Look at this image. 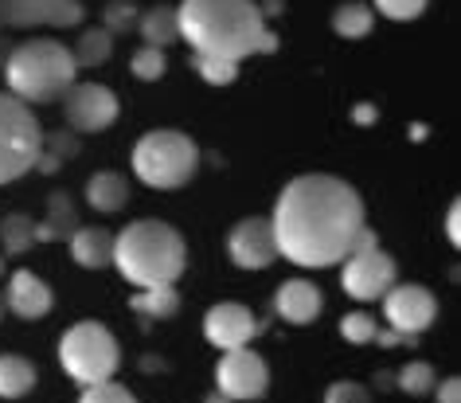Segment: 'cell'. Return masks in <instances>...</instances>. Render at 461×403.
<instances>
[{
    "mask_svg": "<svg viewBox=\"0 0 461 403\" xmlns=\"http://www.w3.org/2000/svg\"><path fill=\"white\" fill-rule=\"evenodd\" d=\"M227 255L239 270H267L274 267L282 255H278V239H274V227L270 220L262 215H247L230 227L227 235Z\"/></svg>",
    "mask_w": 461,
    "mask_h": 403,
    "instance_id": "7c38bea8",
    "label": "cell"
},
{
    "mask_svg": "<svg viewBox=\"0 0 461 403\" xmlns=\"http://www.w3.org/2000/svg\"><path fill=\"white\" fill-rule=\"evenodd\" d=\"M384 317H387L391 329L402 333V337H419V333H426L434 325L438 298L419 282L391 286V290L384 294Z\"/></svg>",
    "mask_w": 461,
    "mask_h": 403,
    "instance_id": "8fae6325",
    "label": "cell"
},
{
    "mask_svg": "<svg viewBox=\"0 0 461 403\" xmlns=\"http://www.w3.org/2000/svg\"><path fill=\"white\" fill-rule=\"evenodd\" d=\"M446 235H449V243H461V208H457V200L449 204V212H446Z\"/></svg>",
    "mask_w": 461,
    "mask_h": 403,
    "instance_id": "d590c367",
    "label": "cell"
},
{
    "mask_svg": "<svg viewBox=\"0 0 461 403\" xmlns=\"http://www.w3.org/2000/svg\"><path fill=\"white\" fill-rule=\"evenodd\" d=\"M78 403H137V399H133V391H130V388L113 384V380H102V384L83 388Z\"/></svg>",
    "mask_w": 461,
    "mask_h": 403,
    "instance_id": "1f68e13d",
    "label": "cell"
},
{
    "mask_svg": "<svg viewBox=\"0 0 461 403\" xmlns=\"http://www.w3.org/2000/svg\"><path fill=\"white\" fill-rule=\"evenodd\" d=\"M36 388V368H32L24 356H0V396L5 399H20Z\"/></svg>",
    "mask_w": 461,
    "mask_h": 403,
    "instance_id": "7402d4cb",
    "label": "cell"
},
{
    "mask_svg": "<svg viewBox=\"0 0 461 403\" xmlns=\"http://www.w3.org/2000/svg\"><path fill=\"white\" fill-rule=\"evenodd\" d=\"M270 227L278 239V255L297 267H337L360 247V235L367 232L364 200L348 180L305 172L282 188Z\"/></svg>",
    "mask_w": 461,
    "mask_h": 403,
    "instance_id": "6da1fadb",
    "label": "cell"
},
{
    "mask_svg": "<svg viewBox=\"0 0 461 403\" xmlns=\"http://www.w3.org/2000/svg\"><path fill=\"white\" fill-rule=\"evenodd\" d=\"M78 67L71 48H63L59 40H28L8 55L5 63V83L8 95L20 102H55L67 95V87L75 83Z\"/></svg>",
    "mask_w": 461,
    "mask_h": 403,
    "instance_id": "277c9868",
    "label": "cell"
},
{
    "mask_svg": "<svg viewBox=\"0 0 461 403\" xmlns=\"http://www.w3.org/2000/svg\"><path fill=\"white\" fill-rule=\"evenodd\" d=\"M321 306H325V298L313 282L305 279H294V282H282L278 294H274V309H278L282 321H290V325H309V321H317Z\"/></svg>",
    "mask_w": 461,
    "mask_h": 403,
    "instance_id": "2e32d148",
    "label": "cell"
},
{
    "mask_svg": "<svg viewBox=\"0 0 461 403\" xmlns=\"http://www.w3.org/2000/svg\"><path fill=\"white\" fill-rule=\"evenodd\" d=\"M67 125L75 133H102L118 122V95L98 83H71L63 95Z\"/></svg>",
    "mask_w": 461,
    "mask_h": 403,
    "instance_id": "30bf717a",
    "label": "cell"
},
{
    "mask_svg": "<svg viewBox=\"0 0 461 403\" xmlns=\"http://www.w3.org/2000/svg\"><path fill=\"white\" fill-rule=\"evenodd\" d=\"M0 274H5V255H0Z\"/></svg>",
    "mask_w": 461,
    "mask_h": 403,
    "instance_id": "b9f144b4",
    "label": "cell"
},
{
    "mask_svg": "<svg viewBox=\"0 0 461 403\" xmlns=\"http://www.w3.org/2000/svg\"><path fill=\"white\" fill-rule=\"evenodd\" d=\"M372 24H375L372 5H360V0H344V5H337V13H332V32L344 40H364L372 32Z\"/></svg>",
    "mask_w": 461,
    "mask_h": 403,
    "instance_id": "44dd1931",
    "label": "cell"
},
{
    "mask_svg": "<svg viewBox=\"0 0 461 403\" xmlns=\"http://www.w3.org/2000/svg\"><path fill=\"white\" fill-rule=\"evenodd\" d=\"M71 255L78 267L86 270H102L113 262V235L106 227H78L71 235Z\"/></svg>",
    "mask_w": 461,
    "mask_h": 403,
    "instance_id": "ac0fdd59",
    "label": "cell"
},
{
    "mask_svg": "<svg viewBox=\"0 0 461 403\" xmlns=\"http://www.w3.org/2000/svg\"><path fill=\"white\" fill-rule=\"evenodd\" d=\"M325 403H372V391L364 384H352V380H340L325 391Z\"/></svg>",
    "mask_w": 461,
    "mask_h": 403,
    "instance_id": "836d02e7",
    "label": "cell"
},
{
    "mask_svg": "<svg viewBox=\"0 0 461 403\" xmlns=\"http://www.w3.org/2000/svg\"><path fill=\"white\" fill-rule=\"evenodd\" d=\"M192 67L200 71L207 87H227L239 78V63L235 60H219V55H192Z\"/></svg>",
    "mask_w": 461,
    "mask_h": 403,
    "instance_id": "484cf974",
    "label": "cell"
},
{
    "mask_svg": "<svg viewBox=\"0 0 461 403\" xmlns=\"http://www.w3.org/2000/svg\"><path fill=\"white\" fill-rule=\"evenodd\" d=\"M0 239H5V259L24 255V251L36 243V220L24 212H8L5 220H0Z\"/></svg>",
    "mask_w": 461,
    "mask_h": 403,
    "instance_id": "cb8c5ba5",
    "label": "cell"
},
{
    "mask_svg": "<svg viewBox=\"0 0 461 403\" xmlns=\"http://www.w3.org/2000/svg\"><path fill=\"white\" fill-rule=\"evenodd\" d=\"M270 388V368L258 353H250L247 344L243 349H227L215 364V391L235 403V399H258L267 396Z\"/></svg>",
    "mask_w": 461,
    "mask_h": 403,
    "instance_id": "9c48e42d",
    "label": "cell"
},
{
    "mask_svg": "<svg viewBox=\"0 0 461 403\" xmlns=\"http://www.w3.org/2000/svg\"><path fill=\"white\" fill-rule=\"evenodd\" d=\"M78 227H83V220H78L75 200L67 192H51L48 196V215L36 224V243H67Z\"/></svg>",
    "mask_w": 461,
    "mask_h": 403,
    "instance_id": "e0dca14e",
    "label": "cell"
},
{
    "mask_svg": "<svg viewBox=\"0 0 461 403\" xmlns=\"http://www.w3.org/2000/svg\"><path fill=\"white\" fill-rule=\"evenodd\" d=\"M137 24V5L133 0H110L106 13H102V28L110 32V36H118V32H130Z\"/></svg>",
    "mask_w": 461,
    "mask_h": 403,
    "instance_id": "f546056e",
    "label": "cell"
},
{
    "mask_svg": "<svg viewBox=\"0 0 461 403\" xmlns=\"http://www.w3.org/2000/svg\"><path fill=\"white\" fill-rule=\"evenodd\" d=\"M130 306H133L141 317H176L180 294H176V286H153V290L133 294Z\"/></svg>",
    "mask_w": 461,
    "mask_h": 403,
    "instance_id": "d4e9b609",
    "label": "cell"
},
{
    "mask_svg": "<svg viewBox=\"0 0 461 403\" xmlns=\"http://www.w3.org/2000/svg\"><path fill=\"white\" fill-rule=\"evenodd\" d=\"M395 279H399L395 259H391L379 243L352 251V255L344 259V270H340L344 294H352L356 302H375V298H384L391 286H395Z\"/></svg>",
    "mask_w": 461,
    "mask_h": 403,
    "instance_id": "ba28073f",
    "label": "cell"
},
{
    "mask_svg": "<svg viewBox=\"0 0 461 403\" xmlns=\"http://www.w3.org/2000/svg\"><path fill=\"white\" fill-rule=\"evenodd\" d=\"M0 317H5V298H0Z\"/></svg>",
    "mask_w": 461,
    "mask_h": 403,
    "instance_id": "60d3db41",
    "label": "cell"
},
{
    "mask_svg": "<svg viewBox=\"0 0 461 403\" xmlns=\"http://www.w3.org/2000/svg\"><path fill=\"white\" fill-rule=\"evenodd\" d=\"M375 384H379V388H391V384H395V376H391V372H379Z\"/></svg>",
    "mask_w": 461,
    "mask_h": 403,
    "instance_id": "f35d334b",
    "label": "cell"
},
{
    "mask_svg": "<svg viewBox=\"0 0 461 403\" xmlns=\"http://www.w3.org/2000/svg\"><path fill=\"white\" fill-rule=\"evenodd\" d=\"M434 384H438V372L426 361H411L395 376V388H402L407 396H426V391H434Z\"/></svg>",
    "mask_w": 461,
    "mask_h": 403,
    "instance_id": "4316f807",
    "label": "cell"
},
{
    "mask_svg": "<svg viewBox=\"0 0 461 403\" xmlns=\"http://www.w3.org/2000/svg\"><path fill=\"white\" fill-rule=\"evenodd\" d=\"M274 13H282V0H267V8H262V16H274Z\"/></svg>",
    "mask_w": 461,
    "mask_h": 403,
    "instance_id": "74e56055",
    "label": "cell"
},
{
    "mask_svg": "<svg viewBox=\"0 0 461 403\" xmlns=\"http://www.w3.org/2000/svg\"><path fill=\"white\" fill-rule=\"evenodd\" d=\"M83 16V0H0V24L13 28H78Z\"/></svg>",
    "mask_w": 461,
    "mask_h": 403,
    "instance_id": "4fadbf2b",
    "label": "cell"
},
{
    "mask_svg": "<svg viewBox=\"0 0 461 403\" xmlns=\"http://www.w3.org/2000/svg\"><path fill=\"white\" fill-rule=\"evenodd\" d=\"M255 333H258L255 314L239 302H219L207 309V317H203V337L212 341L215 349H243Z\"/></svg>",
    "mask_w": 461,
    "mask_h": 403,
    "instance_id": "5bb4252c",
    "label": "cell"
},
{
    "mask_svg": "<svg viewBox=\"0 0 461 403\" xmlns=\"http://www.w3.org/2000/svg\"><path fill=\"white\" fill-rule=\"evenodd\" d=\"M438 391V403H461V380L457 376H446L442 384H434Z\"/></svg>",
    "mask_w": 461,
    "mask_h": 403,
    "instance_id": "e575fe53",
    "label": "cell"
},
{
    "mask_svg": "<svg viewBox=\"0 0 461 403\" xmlns=\"http://www.w3.org/2000/svg\"><path fill=\"white\" fill-rule=\"evenodd\" d=\"M71 55H75V67L78 71H86V67H102L113 55V36L106 28H86L83 36L75 40V48H71Z\"/></svg>",
    "mask_w": 461,
    "mask_h": 403,
    "instance_id": "603a6c76",
    "label": "cell"
},
{
    "mask_svg": "<svg viewBox=\"0 0 461 403\" xmlns=\"http://www.w3.org/2000/svg\"><path fill=\"white\" fill-rule=\"evenodd\" d=\"M130 71L141 78V83H157L160 75L168 71V60H165V48H145L141 51H133V60H130Z\"/></svg>",
    "mask_w": 461,
    "mask_h": 403,
    "instance_id": "83f0119b",
    "label": "cell"
},
{
    "mask_svg": "<svg viewBox=\"0 0 461 403\" xmlns=\"http://www.w3.org/2000/svg\"><path fill=\"white\" fill-rule=\"evenodd\" d=\"M375 333H379L375 317H372V314H364V309H356V314L340 317V337H344V341H352V344H367V341H375Z\"/></svg>",
    "mask_w": 461,
    "mask_h": 403,
    "instance_id": "f1b7e54d",
    "label": "cell"
},
{
    "mask_svg": "<svg viewBox=\"0 0 461 403\" xmlns=\"http://www.w3.org/2000/svg\"><path fill=\"white\" fill-rule=\"evenodd\" d=\"M180 40L192 43V55L247 60V55L278 51V36L255 0H180L176 8Z\"/></svg>",
    "mask_w": 461,
    "mask_h": 403,
    "instance_id": "7a4b0ae2",
    "label": "cell"
},
{
    "mask_svg": "<svg viewBox=\"0 0 461 403\" xmlns=\"http://www.w3.org/2000/svg\"><path fill=\"white\" fill-rule=\"evenodd\" d=\"M43 149V130L28 102L0 90V184L20 180L36 169V157Z\"/></svg>",
    "mask_w": 461,
    "mask_h": 403,
    "instance_id": "52a82bcc",
    "label": "cell"
},
{
    "mask_svg": "<svg viewBox=\"0 0 461 403\" xmlns=\"http://www.w3.org/2000/svg\"><path fill=\"white\" fill-rule=\"evenodd\" d=\"M356 122H375V110L372 106H360V110H356Z\"/></svg>",
    "mask_w": 461,
    "mask_h": 403,
    "instance_id": "8d00e7d4",
    "label": "cell"
},
{
    "mask_svg": "<svg viewBox=\"0 0 461 403\" xmlns=\"http://www.w3.org/2000/svg\"><path fill=\"white\" fill-rule=\"evenodd\" d=\"M51 286L40 279L36 270H16L13 279H8V294H5V306L13 309L16 317H24V321H40V317H48V309H51Z\"/></svg>",
    "mask_w": 461,
    "mask_h": 403,
    "instance_id": "9a60e30c",
    "label": "cell"
},
{
    "mask_svg": "<svg viewBox=\"0 0 461 403\" xmlns=\"http://www.w3.org/2000/svg\"><path fill=\"white\" fill-rule=\"evenodd\" d=\"M137 28H141V40L149 48H168V43L180 40V20H176V8H149L145 16H137Z\"/></svg>",
    "mask_w": 461,
    "mask_h": 403,
    "instance_id": "ffe728a7",
    "label": "cell"
},
{
    "mask_svg": "<svg viewBox=\"0 0 461 403\" xmlns=\"http://www.w3.org/2000/svg\"><path fill=\"white\" fill-rule=\"evenodd\" d=\"M125 200H130V184H125L122 172H95L86 180V204L95 212H122Z\"/></svg>",
    "mask_w": 461,
    "mask_h": 403,
    "instance_id": "d6986e66",
    "label": "cell"
},
{
    "mask_svg": "<svg viewBox=\"0 0 461 403\" xmlns=\"http://www.w3.org/2000/svg\"><path fill=\"white\" fill-rule=\"evenodd\" d=\"M372 5L387 20H414V16L426 13V5H430V0H372Z\"/></svg>",
    "mask_w": 461,
    "mask_h": 403,
    "instance_id": "d6a6232c",
    "label": "cell"
},
{
    "mask_svg": "<svg viewBox=\"0 0 461 403\" xmlns=\"http://www.w3.org/2000/svg\"><path fill=\"white\" fill-rule=\"evenodd\" d=\"M207 403H230V399L223 396V391H215V396H207Z\"/></svg>",
    "mask_w": 461,
    "mask_h": 403,
    "instance_id": "ab89813d",
    "label": "cell"
},
{
    "mask_svg": "<svg viewBox=\"0 0 461 403\" xmlns=\"http://www.w3.org/2000/svg\"><path fill=\"white\" fill-rule=\"evenodd\" d=\"M40 153H48L55 165H63L67 157L78 153V133L75 130H55V133H43V149Z\"/></svg>",
    "mask_w": 461,
    "mask_h": 403,
    "instance_id": "4dcf8cb0",
    "label": "cell"
},
{
    "mask_svg": "<svg viewBox=\"0 0 461 403\" xmlns=\"http://www.w3.org/2000/svg\"><path fill=\"white\" fill-rule=\"evenodd\" d=\"M200 169V145L180 130H153L133 149V172L149 188H180Z\"/></svg>",
    "mask_w": 461,
    "mask_h": 403,
    "instance_id": "5b68a950",
    "label": "cell"
},
{
    "mask_svg": "<svg viewBox=\"0 0 461 403\" xmlns=\"http://www.w3.org/2000/svg\"><path fill=\"white\" fill-rule=\"evenodd\" d=\"M59 361L75 384L90 388V384H102V380H110L118 372L122 353H118V341H113V333L106 325H98V321H78V325H71L63 333Z\"/></svg>",
    "mask_w": 461,
    "mask_h": 403,
    "instance_id": "8992f818",
    "label": "cell"
},
{
    "mask_svg": "<svg viewBox=\"0 0 461 403\" xmlns=\"http://www.w3.org/2000/svg\"><path fill=\"white\" fill-rule=\"evenodd\" d=\"M184 262H188L184 235L165 220H137L122 235H113V267L130 286L141 290L172 286L184 274Z\"/></svg>",
    "mask_w": 461,
    "mask_h": 403,
    "instance_id": "3957f363",
    "label": "cell"
}]
</instances>
